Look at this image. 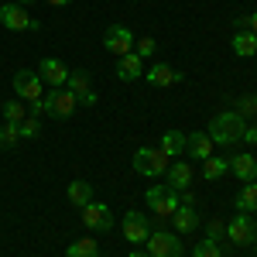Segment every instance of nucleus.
<instances>
[{
	"mask_svg": "<svg viewBox=\"0 0 257 257\" xmlns=\"http://www.w3.org/2000/svg\"><path fill=\"white\" fill-rule=\"evenodd\" d=\"M243 127H247V120L233 113V110H226V113H216V117L209 120V127H206V134L213 138V144L219 148H230V144H240L243 138Z\"/></svg>",
	"mask_w": 257,
	"mask_h": 257,
	"instance_id": "nucleus-1",
	"label": "nucleus"
},
{
	"mask_svg": "<svg viewBox=\"0 0 257 257\" xmlns=\"http://www.w3.org/2000/svg\"><path fill=\"white\" fill-rule=\"evenodd\" d=\"M134 172L144 178H158L168 172V155L161 148H138L134 155Z\"/></svg>",
	"mask_w": 257,
	"mask_h": 257,
	"instance_id": "nucleus-2",
	"label": "nucleus"
},
{
	"mask_svg": "<svg viewBox=\"0 0 257 257\" xmlns=\"http://www.w3.org/2000/svg\"><path fill=\"white\" fill-rule=\"evenodd\" d=\"M0 24L7 28V31H38V21L31 18L21 4H0Z\"/></svg>",
	"mask_w": 257,
	"mask_h": 257,
	"instance_id": "nucleus-3",
	"label": "nucleus"
},
{
	"mask_svg": "<svg viewBox=\"0 0 257 257\" xmlns=\"http://www.w3.org/2000/svg\"><path fill=\"white\" fill-rule=\"evenodd\" d=\"M41 103H45V113H48V117H59V120L72 117L76 106H79V99L72 96L65 86H62V89H52L48 96H41Z\"/></svg>",
	"mask_w": 257,
	"mask_h": 257,
	"instance_id": "nucleus-4",
	"label": "nucleus"
},
{
	"mask_svg": "<svg viewBox=\"0 0 257 257\" xmlns=\"http://www.w3.org/2000/svg\"><path fill=\"white\" fill-rule=\"evenodd\" d=\"M82 226L86 230H93V233H110L113 230V213H110V206H103V202H89V206H82Z\"/></svg>",
	"mask_w": 257,
	"mask_h": 257,
	"instance_id": "nucleus-5",
	"label": "nucleus"
},
{
	"mask_svg": "<svg viewBox=\"0 0 257 257\" xmlns=\"http://www.w3.org/2000/svg\"><path fill=\"white\" fill-rule=\"evenodd\" d=\"M144 199H148L151 213H158V216H172L178 206H182V202H178V192H175V189H168V185H151Z\"/></svg>",
	"mask_w": 257,
	"mask_h": 257,
	"instance_id": "nucleus-6",
	"label": "nucleus"
},
{
	"mask_svg": "<svg viewBox=\"0 0 257 257\" xmlns=\"http://www.w3.org/2000/svg\"><path fill=\"white\" fill-rule=\"evenodd\" d=\"M144 247H148L151 257H182V240H178V233L158 230V233H151V237L144 240Z\"/></svg>",
	"mask_w": 257,
	"mask_h": 257,
	"instance_id": "nucleus-7",
	"label": "nucleus"
},
{
	"mask_svg": "<svg viewBox=\"0 0 257 257\" xmlns=\"http://www.w3.org/2000/svg\"><path fill=\"white\" fill-rule=\"evenodd\" d=\"M103 45H106V52L110 55H131L134 52V35H131V28H123V24H113V28H106V35H103Z\"/></svg>",
	"mask_w": 257,
	"mask_h": 257,
	"instance_id": "nucleus-8",
	"label": "nucleus"
},
{
	"mask_svg": "<svg viewBox=\"0 0 257 257\" xmlns=\"http://www.w3.org/2000/svg\"><path fill=\"white\" fill-rule=\"evenodd\" d=\"M226 237L233 240L237 247H250L257 237V226H254V219H250V213H237V216L226 223Z\"/></svg>",
	"mask_w": 257,
	"mask_h": 257,
	"instance_id": "nucleus-9",
	"label": "nucleus"
},
{
	"mask_svg": "<svg viewBox=\"0 0 257 257\" xmlns=\"http://www.w3.org/2000/svg\"><path fill=\"white\" fill-rule=\"evenodd\" d=\"M41 86H45V82H41L38 72H28V69H24V72L14 76V93H18V99H24V103H35V99L45 96Z\"/></svg>",
	"mask_w": 257,
	"mask_h": 257,
	"instance_id": "nucleus-10",
	"label": "nucleus"
},
{
	"mask_svg": "<svg viewBox=\"0 0 257 257\" xmlns=\"http://www.w3.org/2000/svg\"><path fill=\"white\" fill-rule=\"evenodd\" d=\"M65 89H69L72 96L79 99L82 106H93V103H96V93H93V86H89V72H82V69L69 72V82H65Z\"/></svg>",
	"mask_w": 257,
	"mask_h": 257,
	"instance_id": "nucleus-11",
	"label": "nucleus"
},
{
	"mask_svg": "<svg viewBox=\"0 0 257 257\" xmlns=\"http://www.w3.org/2000/svg\"><path fill=\"white\" fill-rule=\"evenodd\" d=\"M120 230H123V240H131V243H144V240L151 237V226H148V219L141 216L138 209L134 213H123Z\"/></svg>",
	"mask_w": 257,
	"mask_h": 257,
	"instance_id": "nucleus-12",
	"label": "nucleus"
},
{
	"mask_svg": "<svg viewBox=\"0 0 257 257\" xmlns=\"http://www.w3.org/2000/svg\"><path fill=\"white\" fill-rule=\"evenodd\" d=\"M38 76H41V82H48L52 89H62V86L69 82V69H65L62 59H41Z\"/></svg>",
	"mask_w": 257,
	"mask_h": 257,
	"instance_id": "nucleus-13",
	"label": "nucleus"
},
{
	"mask_svg": "<svg viewBox=\"0 0 257 257\" xmlns=\"http://www.w3.org/2000/svg\"><path fill=\"white\" fill-rule=\"evenodd\" d=\"M144 79L151 82L155 89H168V86H175V82H182L185 76H182V72H175L172 65H165V62H158V65H151V69L144 72Z\"/></svg>",
	"mask_w": 257,
	"mask_h": 257,
	"instance_id": "nucleus-14",
	"label": "nucleus"
},
{
	"mask_svg": "<svg viewBox=\"0 0 257 257\" xmlns=\"http://www.w3.org/2000/svg\"><path fill=\"white\" fill-rule=\"evenodd\" d=\"M165 178H168V189L185 192V189L192 185V165H189V161H172L168 172H165Z\"/></svg>",
	"mask_w": 257,
	"mask_h": 257,
	"instance_id": "nucleus-15",
	"label": "nucleus"
},
{
	"mask_svg": "<svg viewBox=\"0 0 257 257\" xmlns=\"http://www.w3.org/2000/svg\"><path fill=\"white\" fill-rule=\"evenodd\" d=\"M230 172L247 185V182H257V158L250 151H243V155H233L230 158Z\"/></svg>",
	"mask_w": 257,
	"mask_h": 257,
	"instance_id": "nucleus-16",
	"label": "nucleus"
},
{
	"mask_svg": "<svg viewBox=\"0 0 257 257\" xmlns=\"http://www.w3.org/2000/svg\"><path fill=\"white\" fill-rule=\"evenodd\" d=\"M213 138L206 134V131H196L192 138H185V155H192V158L199 161H206V158H213Z\"/></svg>",
	"mask_w": 257,
	"mask_h": 257,
	"instance_id": "nucleus-17",
	"label": "nucleus"
},
{
	"mask_svg": "<svg viewBox=\"0 0 257 257\" xmlns=\"http://www.w3.org/2000/svg\"><path fill=\"white\" fill-rule=\"evenodd\" d=\"M172 226H175V233H192L199 226V213H196V206H178L175 213H172Z\"/></svg>",
	"mask_w": 257,
	"mask_h": 257,
	"instance_id": "nucleus-18",
	"label": "nucleus"
},
{
	"mask_svg": "<svg viewBox=\"0 0 257 257\" xmlns=\"http://www.w3.org/2000/svg\"><path fill=\"white\" fill-rule=\"evenodd\" d=\"M141 76H144V62H141L138 52H131V55H123V59L117 62V79L134 82V79H141Z\"/></svg>",
	"mask_w": 257,
	"mask_h": 257,
	"instance_id": "nucleus-19",
	"label": "nucleus"
},
{
	"mask_svg": "<svg viewBox=\"0 0 257 257\" xmlns=\"http://www.w3.org/2000/svg\"><path fill=\"white\" fill-rule=\"evenodd\" d=\"M233 55H240V59H254L257 55V35L254 31H237L233 35Z\"/></svg>",
	"mask_w": 257,
	"mask_h": 257,
	"instance_id": "nucleus-20",
	"label": "nucleus"
},
{
	"mask_svg": "<svg viewBox=\"0 0 257 257\" xmlns=\"http://www.w3.org/2000/svg\"><path fill=\"white\" fill-rule=\"evenodd\" d=\"M158 148L168 158H178V155H185V134H182V131H165Z\"/></svg>",
	"mask_w": 257,
	"mask_h": 257,
	"instance_id": "nucleus-21",
	"label": "nucleus"
},
{
	"mask_svg": "<svg viewBox=\"0 0 257 257\" xmlns=\"http://www.w3.org/2000/svg\"><path fill=\"white\" fill-rule=\"evenodd\" d=\"M65 196H69V202H72V206H89V202H93V185H89V182H69V189H65Z\"/></svg>",
	"mask_w": 257,
	"mask_h": 257,
	"instance_id": "nucleus-22",
	"label": "nucleus"
},
{
	"mask_svg": "<svg viewBox=\"0 0 257 257\" xmlns=\"http://www.w3.org/2000/svg\"><path fill=\"white\" fill-rule=\"evenodd\" d=\"M237 213H257V182H247L237 192Z\"/></svg>",
	"mask_w": 257,
	"mask_h": 257,
	"instance_id": "nucleus-23",
	"label": "nucleus"
},
{
	"mask_svg": "<svg viewBox=\"0 0 257 257\" xmlns=\"http://www.w3.org/2000/svg\"><path fill=\"white\" fill-rule=\"evenodd\" d=\"M226 172H230V161H226V158H206V161H202V175L209 178V182L223 178Z\"/></svg>",
	"mask_w": 257,
	"mask_h": 257,
	"instance_id": "nucleus-24",
	"label": "nucleus"
},
{
	"mask_svg": "<svg viewBox=\"0 0 257 257\" xmlns=\"http://www.w3.org/2000/svg\"><path fill=\"white\" fill-rule=\"evenodd\" d=\"M69 257H99V243L93 237H82L69 247Z\"/></svg>",
	"mask_w": 257,
	"mask_h": 257,
	"instance_id": "nucleus-25",
	"label": "nucleus"
},
{
	"mask_svg": "<svg viewBox=\"0 0 257 257\" xmlns=\"http://www.w3.org/2000/svg\"><path fill=\"white\" fill-rule=\"evenodd\" d=\"M24 117H28L24 99H7V103H4V120H7V123H21Z\"/></svg>",
	"mask_w": 257,
	"mask_h": 257,
	"instance_id": "nucleus-26",
	"label": "nucleus"
},
{
	"mask_svg": "<svg viewBox=\"0 0 257 257\" xmlns=\"http://www.w3.org/2000/svg\"><path fill=\"white\" fill-rule=\"evenodd\" d=\"M18 141H21L18 123H7V120H4V127H0V148L11 151V148H18Z\"/></svg>",
	"mask_w": 257,
	"mask_h": 257,
	"instance_id": "nucleus-27",
	"label": "nucleus"
},
{
	"mask_svg": "<svg viewBox=\"0 0 257 257\" xmlns=\"http://www.w3.org/2000/svg\"><path fill=\"white\" fill-rule=\"evenodd\" d=\"M192 257H223V254H219L216 240H209V237H206V240H199V243H196V250H192Z\"/></svg>",
	"mask_w": 257,
	"mask_h": 257,
	"instance_id": "nucleus-28",
	"label": "nucleus"
},
{
	"mask_svg": "<svg viewBox=\"0 0 257 257\" xmlns=\"http://www.w3.org/2000/svg\"><path fill=\"white\" fill-rule=\"evenodd\" d=\"M18 131H21V138H28V141H31V138H38V134H41L38 117H24V120L18 123Z\"/></svg>",
	"mask_w": 257,
	"mask_h": 257,
	"instance_id": "nucleus-29",
	"label": "nucleus"
},
{
	"mask_svg": "<svg viewBox=\"0 0 257 257\" xmlns=\"http://www.w3.org/2000/svg\"><path fill=\"white\" fill-rule=\"evenodd\" d=\"M233 113H240V117H257V103H254V96H243L237 103V110Z\"/></svg>",
	"mask_w": 257,
	"mask_h": 257,
	"instance_id": "nucleus-30",
	"label": "nucleus"
},
{
	"mask_svg": "<svg viewBox=\"0 0 257 257\" xmlns=\"http://www.w3.org/2000/svg\"><path fill=\"white\" fill-rule=\"evenodd\" d=\"M155 48H158V45H155V38H141L138 45H134V52H138L141 59H148V55H155Z\"/></svg>",
	"mask_w": 257,
	"mask_h": 257,
	"instance_id": "nucleus-31",
	"label": "nucleus"
},
{
	"mask_svg": "<svg viewBox=\"0 0 257 257\" xmlns=\"http://www.w3.org/2000/svg\"><path fill=\"white\" fill-rule=\"evenodd\" d=\"M223 233H226V226H223L219 219H213V223H209V240H219Z\"/></svg>",
	"mask_w": 257,
	"mask_h": 257,
	"instance_id": "nucleus-32",
	"label": "nucleus"
},
{
	"mask_svg": "<svg viewBox=\"0 0 257 257\" xmlns=\"http://www.w3.org/2000/svg\"><path fill=\"white\" fill-rule=\"evenodd\" d=\"M240 141H247V144H257V127H243V138Z\"/></svg>",
	"mask_w": 257,
	"mask_h": 257,
	"instance_id": "nucleus-33",
	"label": "nucleus"
},
{
	"mask_svg": "<svg viewBox=\"0 0 257 257\" xmlns=\"http://www.w3.org/2000/svg\"><path fill=\"white\" fill-rule=\"evenodd\" d=\"M247 31H254V35H257V11L250 14V18H247Z\"/></svg>",
	"mask_w": 257,
	"mask_h": 257,
	"instance_id": "nucleus-34",
	"label": "nucleus"
},
{
	"mask_svg": "<svg viewBox=\"0 0 257 257\" xmlns=\"http://www.w3.org/2000/svg\"><path fill=\"white\" fill-rule=\"evenodd\" d=\"M45 4H52V7H69L72 0H45Z\"/></svg>",
	"mask_w": 257,
	"mask_h": 257,
	"instance_id": "nucleus-35",
	"label": "nucleus"
},
{
	"mask_svg": "<svg viewBox=\"0 0 257 257\" xmlns=\"http://www.w3.org/2000/svg\"><path fill=\"white\" fill-rule=\"evenodd\" d=\"M127 257H151V254H148V250H131Z\"/></svg>",
	"mask_w": 257,
	"mask_h": 257,
	"instance_id": "nucleus-36",
	"label": "nucleus"
},
{
	"mask_svg": "<svg viewBox=\"0 0 257 257\" xmlns=\"http://www.w3.org/2000/svg\"><path fill=\"white\" fill-rule=\"evenodd\" d=\"M14 4H21V7H24V4H35V0H14Z\"/></svg>",
	"mask_w": 257,
	"mask_h": 257,
	"instance_id": "nucleus-37",
	"label": "nucleus"
},
{
	"mask_svg": "<svg viewBox=\"0 0 257 257\" xmlns=\"http://www.w3.org/2000/svg\"><path fill=\"white\" fill-rule=\"evenodd\" d=\"M254 250H257V240H254Z\"/></svg>",
	"mask_w": 257,
	"mask_h": 257,
	"instance_id": "nucleus-38",
	"label": "nucleus"
},
{
	"mask_svg": "<svg viewBox=\"0 0 257 257\" xmlns=\"http://www.w3.org/2000/svg\"><path fill=\"white\" fill-rule=\"evenodd\" d=\"M254 103H257V93H254Z\"/></svg>",
	"mask_w": 257,
	"mask_h": 257,
	"instance_id": "nucleus-39",
	"label": "nucleus"
},
{
	"mask_svg": "<svg viewBox=\"0 0 257 257\" xmlns=\"http://www.w3.org/2000/svg\"><path fill=\"white\" fill-rule=\"evenodd\" d=\"M65 257H69V254H65Z\"/></svg>",
	"mask_w": 257,
	"mask_h": 257,
	"instance_id": "nucleus-40",
	"label": "nucleus"
}]
</instances>
